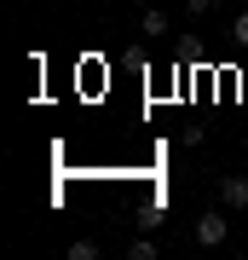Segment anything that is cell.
Instances as JSON below:
<instances>
[{
    "instance_id": "cell-1",
    "label": "cell",
    "mask_w": 248,
    "mask_h": 260,
    "mask_svg": "<svg viewBox=\"0 0 248 260\" xmlns=\"http://www.w3.org/2000/svg\"><path fill=\"white\" fill-rule=\"evenodd\" d=\"M191 237L202 243V249H220V243L231 237V220H225L220 208H208V214H196V225H191Z\"/></svg>"
},
{
    "instance_id": "cell-4",
    "label": "cell",
    "mask_w": 248,
    "mask_h": 260,
    "mask_svg": "<svg viewBox=\"0 0 248 260\" xmlns=\"http://www.w3.org/2000/svg\"><path fill=\"white\" fill-rule=\"evenodd\" d=\"M127 260H156V243H150V237H133L127 243Z\"/></svg>"
},
{
    "instance_id": "cell-3",
    "label": "cell",
    "mask_w": 248,
    "mask_h": 260,
    "mask_svg": "<svg viewBox=\"0 0 248 260\" xmlns=\"http://www.w3.org/2000/svg\"><path fill=\"white\" fill-rule=\"evenodd\" d=\"M138 29H145V35H167V12H156V6H150L145 18H138Z\"/></svg>"
},
{
    "instance_id": "cell-7",
    "label": "cell",
    "mask_w": 248,
    "mask_h": 260,
    "mask_svg": "<svg viewBox=\"0 0 248 260\" xmlns=\"http://www.w3.org/2000/svg\"><path fill=\"white\" fill-rule=\"evenodd\" d=\"M208 6H214V0H185V12H191V18H202Z\"/></svg>"
},
{
    "instance_id": "cell-6",
    "label": "cell",
    "mask_w": 248,
    "mask_h": 260,
    "mask_svg": "<svg viewBox=\"0 0 248 260\" xmlns=\"http://www.w3.org/2000/svg\"><path fill=\"white\" fill-rule=\"evenodd\" d=\"M231 41L248 52V12H237V18H231Z\"/></svg>"
},
{
    "instance_id": "cell-2",
    "label": "cell",
    "mask_w": 248,
    "mask_h": 260,
    "mask_svg": "<svg viewBox=\"0 0 248 260\" xmlns=\"http://www.w3.org/2000/svg\"><path fill=\"white\" fill-rule=\"evenodd\" d=\"M220 203L237 208V214L248 208V179H242V174H220Z\"/></svg>"
},
{
    "instance_id": "cell-5",
    "label": "cell",
    "mask_w": 248,
    "mask_h": 260,
    "mask_svg": "<svg viewBox=\"0 0 248 260\" xmlns=\"http://www.w3.org/2000/svg\"><path fill=\"white\" fill-rule=\"evenodd\" d=\"M69 260H98V243L81 237V243H69Z\"/></svg>"
}]
</instances>
